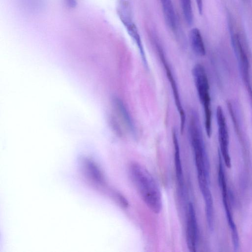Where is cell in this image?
Instances as JSON below:
<instances>
[{"mask_svg":"<svg viewBox=\"0 0 252 252\" xmlns=\"http://www.w3.org/2000/svg\"><path fill=\"white\" fill-rule=\"evenodd\" d=\"M189 40L193 52L197 56L203 57L206 54V49L200 30L192 28L189 33Z\"/></svg>","mask_w":252,"mask_h":252,"instance_id":"cell-9","label":"cell"},{"mask_svg":"<svg viewBox=\"0 0 252 252\" xmlns=\"http://www.w3.org/2000/svg\"><path fill=\"white\" fill-rule=\"evenodd\" d=\"M185 20L189 26L193 22V13L191 0H180Z\"/></svg>","mask_w":252,"mask_h":252,"instance_id":"cell-12","label":"cell"},{"mask_svg":"<svg viewBox=\"0 0 252 252\" xmlns=\"http://www.w3.org/2000/svg\"><path fill=\"white\" fill-rule=\"evenodd\" d=\"M113 100L114 105L126 125L128 127L130 131L133 134H134L135 133V128L134 123L124 103L120 99L118 98H115Z\"/></svg>","mask_w":252,"mask_h":252,"instance_id":"cell-11","label":"cell"},{"mask_svg":"<svg viewBox=\"0 0 252 252\" xmlns=\"http://www.w3.org/2000/svg\"><path fill=\"white\" fill-rule=\"evenodd\" d=\"M192 74L198 97L203 107L205 123L210 124L212 123L211 97L209 84L205 69L202 64L198 63L193 67Z\"/></svg>","mask_w":252,"mask_h":252,"instance_id":"cell-2","label":"cell"},{"mask_svg":"<svg viewBox=\"0 0 252 252\" xmlns=\"http://www.w3.org/2000/svg\"><path fill=\"white\" fill-rule=\"evenodd\" d=\"M198 239V226L193 204L189 202L188 207L186 240L188 248L190 252L196 251Z\"/></svg>","mask_w":252,"mask_h":252,"instance_id":"cell-7","label":"cell"},{"mask_svg":"<svg viewBox=\"0 0 252 252\" xmlns=\"http://www.w3.org/2000/svg\"><path fill=\"white\" fill-rule=\"evenodd\" d=\"M156 48L159 57L164 66L167 78L169 80L172 90L175 103L180 117L181 132L183 133L185 126L186 114L182 106L177 84L176 80H175L174 75L172 73V70H171L168 62L167 61L166 57L162 47L160 44H159V43H157Z\"/></svg>","mask_w":252,"mask_h":252,"instance_id":"cell-5","label":"cell"},{"mask_svg":"<svg viewBox=\"0 0 252 252\" xmlns=\"http://www.w3.org/2000/svg\"><path fill=\"white\" fill-rule=\"evenodd\" d=\"M219 182L221 190L222 202L227 220L230 228L234 249L235 251H236L239 247V237L237 228L231 215L229 201H228L227 189L220 154H219Z\"/></svg>","mask_w":252,"mask_h":252,"instance_id":"cell-4","label":"cell"},{"mask_svg":"<svg viewBox=\"0 0 252 252\" xmlns=\"http://www.w3.org/2000/svg\"><path fill=\"white\" fill-rule=\"evenodd\" d=\"M65 1L66 4L71 7H74L76 4L75 0H65Z\"/></svg>","mask_w":252,"mask_h":252,"instance_id":"cell-13","label":"cell"},{"mask_svg":"<svg viewBox=\"0 0 252 252\" xmlns=\"http://www.w3.org/2000/svg\"><path fill=\"white\" fill-rule=\"evenodd\" d=\"M119 18L139 50L143 63L146 68L148 63L138 29L133 21L130 5L126 0H119L117 6Z\"/></svg>","mask_w":252,"mask_h":252,"instance_id":"cell-3","label":"cell"},{"mask_svg":"<svg viewBox=\"0 0 252 252\" xmlns=\"http://www.w3.org/2000/svg\"><path fill=\"white\" fill-rule=\"evenodd\" d=\"M129 174L146 205L154 213H159L162 207V196L159 187L151 174L136 162L130 164Z\"/></svg>","mask_w":252,"mask_h":252,"instance_id":"cell-1","label":"cell"},{"mask_svg":"<svg viewBox=\"0 0 252 252\" xmlns=\"http://www.w3.org/2000/svg\"><path fill=\"white\" fill-rule=\"evenodd\" d=\"M172 139L174 146V158L176 179L179 189L182 192L184 188L183 172L178 136L175 129L172 130Z\"/></svg>","mask_w":252,"mask_h":252,"instance_id":"cell-8","label":"cell"},{"mask_svg":"<svg viewBox=\"0 0 252 252\" xmlns=\"http://www.w3.org/2000/svg\"><path fill=\"white\" fill-rule=\"evenodd\" d=\"M216 118L218 127V137L220 151L226 166H231V159L229 154V134L225 116L220 106L216 110Z\"/></svg>","mask_w":252,"mask_h":252,"instance_id":"cell-6","label":"cell"},{"mask_svg":"<svg viewBox=\"0 0 252 252\" xmlns=\"http://www.w3.org/2000/svg\"><path fill=\"white\" fill-rule=\"evenodd\" d=\"M165 21L173 32L177 29V19L172 0H160Z\"/></svg>","mask_w":252,"mask_h":252,"instance_id":"cell-10","label":"cell"}]
</instances>
